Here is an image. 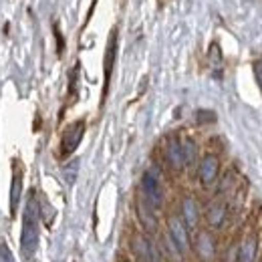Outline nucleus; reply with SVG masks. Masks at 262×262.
Returning <instances> with one entry per match:
<instances>
[{"mask_svg": "<svg viewBox=\"0 0 262 262\" xmlns=\"http://www.w3.org/2000/svg\"><path fill=\"white\" fill-rule=\"evenodd\" d=\"M83 135H85V121L71 123L63 133V137H61V156H71L79 147Z\"/></svg>", "mask_w": 262, "mask_h": 262, "instance_id": "5", "label": "nucleus"}, {"mask_svg": "<svg viewBox=\"0 0 262 262\" xmlns=\"http://www.w3.org/2000/svg\"><path fill=\"white\" fill-rule=\"evenodd\" d=\"M77 167H79V162H77V160L65 167V178H67V182H69V184H73V182H75V171H77Z\"/></svg>", "mask_w": 262, "mask_h": 262, "instance_id": "17", "label": "nucleus"}, {"mask_svg": "<svg viewBox=\"0 0 262 262\" xmlns=\"http://www.w3.org/2000/svg\"><path fill=\"white\" fill-rule=\"evenodd\" d=\"M165 158H167V162L169 165L173 167V169H184L186 167V162H184V151H182V141H178L176 137L173 139H169L167 141V145H165Z\"/></svg>", "mask_w": 262, "mask_h": 262, "instance_id": "9", "label": "nucleus"}, {"mask_svg": "<svg viewBox=\"0 0 262 262\" xmlns=\"http://www.w3.org/2000/svg\"><path fill=\"white\" fill-rule=\"evenodd\" d=\"M182 220L186 222L188 228H194L200 220V212H198V204L194 198H184L182 202Z\"/></svg>", "mask_w": 262, "mask_h": 262, "instance_id": "10", "label": "nucleus"}, {"mask_svg": "<svg viewBox=\"0 0 262 262\" xmlns=\"http://www.w3.org/2000/svg\"><path fill=\"white\" fill-rule=\"evenodd\" d=\"M40 240V202L36 198V192L31 190L25 212H23V228H20V250L25 258H33Z\"/></svg>", "mask_w": 262, "mask_h": 262, "instance_id": "1", "label": "nucleus"}, {"mask_svg": "<svg viewBox=\"0 0 262 262\" xmlns=\"http://www.w3.org/2000/svg\"><path fill=\"white\" fill-rule=\"evenodd\" d=\"M133 252L141 262H158V252L145 236H135L133 238Z\"/></svg>", "mask_w": 262, "mask_h": 262, "instance_id": "8", "label": "nucleus"}, {"mask_svg": "<svg viewBox=\"0 0 262 262\" xmlns=\"http://www.w3.org/2000/svg\"><path fill=\"white\" fill-rule=\"evenodd\" d=\"M182 151H184V162H186V165H192L196 162L198 149H196V143H194L190 137H186V139L182 141Z\"/></svg>", "mask_w": 262, "mask_h": 262, "instance_id": "15", "label": "nucleus"}, {"mask_svg": "<svg viewBox=\"0 0 262 262\" xmlns=\"http://www.w3.org/2000/svg\"><path fill=\"white\" fill-rule=\"evenodd\" d=\"M196 252L200 258H204V260H210L212 256H214V252H216V248H214V240H212V236L210 234H206V232H200L196 238Z\"/></svg>", "mask_w": 262, "mask_h": 262, "instance_id": "11", "label": "nucleus"}, {"mask_svg": "<svg viewBox=\"0 0 262 262\" xmlns=\"http://www.w3.org/2000/svg\"><path fill=\"white\" fill-rule=\"evenodd\" d=\"M0 262H16L14 254L10 252V248H8V244L4 240H0Z\"/></svg>", "mask_w": 262, "mask_h": 262, "instance_id": "16", "label": "nucleus"}, {"mask_svg": "<svg viewBox=\"0 0 262 262\" xmlns=\"http://www.w3.org/2000/svg\"><path fill=\"white\" fill-rule=\"evenodd\" d=\"M252 71H254V79H256V83H258V87H260V91H262V59L254 61Z\"/></svg>", "mask_w": 262, "mask_h": 262, "instance_id": "18", "label": "nucleus"}, {"mask_svg": "<svg viewBox=\"0 0 262 262\" xmlns=\"http://www.w3.org/2000/svg\"><path fill=\"white\" fill-rule=\"evenodd\" d=\"M218 171H220V162H218V158H216V156L208 154V156H204V158H202L200 167H198V173H200V182H202L204 186L214 184V182H216V178H218Z\"/></svg>", "mask_w": 262, "mask_h": 262, "instance_id": "7", "label": "nucleus"}, {"mask_svg": "<svg viewBox=\"0 0 262 262\" xmlns=\"http://www.w3.org/2000/svg\"><path fill=\"white\" fill-rule=\"evenodd\" d=\"M254 258H256V238H254V236H248V238L240 244L238 262H254Z\"/></svg>", "mask_w": 262, "mask_h": 262, "instance_id": "13", "label": "nucleus"}, {"mask_svg": "<svg viewBox=\"0 0 262 262\" xmlns=\"http://www.w3.org/2000/svg\"><path fill=\"white\" fill-rule=\"evenodd\" d=\"M117 59V29H113L107 40V49H105V59H103V75H105V85H103V99L109 91V81L113 75V67Z\"/></svg>", "mask_w": 262, "mask_h": 262, "instance_id": "4", "label": "nucleus"}, {"mask_svg": "<svg viewBox=\"0 0 262 262\" xmlns=\"http://www.w3.org/2000/svg\"><path fill=\"white\" fill-rule=\"evenodd\" d=\"M141 194H143V202L154 208L160 210L164 204V190H162V182L156 169H147L141 178Z\"/></svg>", "mask_w": 262, "mask_h": 262, "instance_id": "2", "label": "nucleus"}, {"mask_svg": "<svg viewBox=\"0 0 262 262\" xmlns=\"http://www.w3.org/2000/svg\"><path fill=\"white\" fill-rule=\"evenodd\" d=\"M210 226L214 228H220L224 224V218H226V204L224 202H214L210 208H208V214H206Z\"/></svg>", "mask_w": 262, "mask_h": 262, "instance_id": "12", "label": "nucleus"}, {"mask_svg": "<svg viewBox=\"0 0 262 262\" xmlns=\"http://www.w3.org/2000/svg\"><path fill=\"white\" fill-rule=\"evenodd\" d=\"M167 228H169V240L173 242V246L178 248L180 254H184L188 248H190V232L186 222L180 218V216H171L169 222H167Z\"/></svg>", "mask_w": 262, "mask_h": 262, "instance_id": "3", "label": "nucleus"}, {"mask_svg": "<svg viewBox=\"0 0 262 262\" xmlns=\"http://www.w3.org/2000/svg\"><path fill=\"white\" fill-rule=\"evenodd\" d=\"M23 184H25V169L18 162H14L12 167V184H10V214L14 216L20 200H23Z\"/></svg>", "mask_w": 262, "mask_h": 262, "instance_id": "6", "label": "nucleus"}, {"mask_svg": "<svg viewBox=\"0 0 262 262\" xmlns=\"http://www.w3.org/2000/svg\"><path fill=\"white\" fill-rule=\"evenodd\" d=\"M154 208H149L145 202H141L139 204V218H141V222H143V226L147 232H154V230L158 228V222H156V216H154Z\"/></svg>", "mask_w": 262, "mask_h": 262, "instance_id": "14", "label": "nucleus"}]
</instances>
